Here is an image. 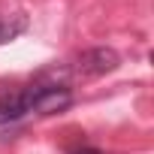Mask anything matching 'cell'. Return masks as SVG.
I'll return each mask as SVG.
<instances>
[{
  "instance_id": "1",
  "label": "cell",
  "mask_w": 154,
  "mask_h": 154,
  "mask_svg": "<svg viewBox=\"0 0 154 154\" xmlns=\"http://www.w3.org/2000/svg\"><path fill=\"white\" fill-rule=\"evenodd\" d=\"M121 63L118 51L115 48H106V45H97V48H88L82 57H79V72L82 75H106V72H115Z\"/></svg>"
},
{
  "instance_id": "2",
  "label": "cell",
  "mask_w": 154,
  "mask_h": 154,
  "mask_svg": "<svg viewBox=\"0 0 154 154\" xmlns=\"http://www.w3.org/2000/svg\"><path fill=\"white\" fill-rule=\"evenodd\" d=\"M39 94V85H30L18 94H6L0 97V121H15L21 118L24 112H33V100Z\"/></svg>"
},
{
  "instance_id": "3",
  "label": "cell",
  "mask_w": 154,
  "mask_h": 154,
  "mask_svg": "<svg viewBox=\"0 0 154 154\" xmlns=\"http://www.w3.org/2000/svg\"><path fill=\"white\" fill-rule=\"evenodd\" d=\"M69 106H72L69 88H39V94L33 100V112H39V115H57Z\"/></svg>"
},
{
  "instance_id": "4",
  "label": "cell",
  "mask_w": 154,
  "mask_h": 154,
  "mask_svg": "<svg viewBox=\"0 0 154 154\" xmlns=\"http://www.w3.org/2000/svg\"><path fill=\"white\" fill-rule=\"evenodd\" d=\"M21 30H24V18H21V15H18L15 21H3V18H0V42H9V39H15Z\"/></svg>"
},
{
  "instance_id": "5",
  "label": "cell",
  "mask_w": 154,
  "mask_h": 154,
  "mask_svg": "<svg viewBox=\"0 0 154 154\" xmlns=\"http://www.w3.org/2000/svg\"><path fill=\"white\" fill-rule=\"evenodd\" d=\"M72 154H103L100 148H79V151H72Z\"/></svg>"
}]
</instances>
